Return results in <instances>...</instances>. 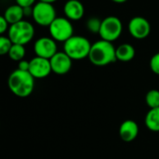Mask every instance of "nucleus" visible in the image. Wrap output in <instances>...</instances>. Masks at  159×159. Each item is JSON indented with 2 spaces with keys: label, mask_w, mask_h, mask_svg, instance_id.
Segmentation results:
<instances>
[{
  "label": "nucleus",
  "mask_w": 159,
  "mask_h": 159,
  "mask_svg": "<svg viewBox=\"0 0 159 159\" xmlns=\"http://www.w3.org/2000/svg\"><path fill=\"white\" fill-rule=\"evenodd\" d=\"M29 68H30V61L22 60L20 61H19L18 64V69L21 70V71H28L29 72Z\"/></svg>",
  "instance_id": "nucleus-24"
},
{
  "label": "nucleus",
  "mask_w": 159,
  "mask_h": 159,
  "mask_svg": "<svg viewBox=\"0 0 159 159\" xmlns=\"http://www.w3.org/2000/svg\"><path fill=\"white\" fill-rule=\"evenodd\" d=\"M111 1H113L115 3H117V4H123V3L127 2L128 0H111Z\"/></svg>",
  "instance_id": "nucleus-26"
},
{
  "label": "nucleus",
  "mask_w": 159,
  "mask_h": 159,
  "mask_svg": "<svg viewBox=\"0 0 159 159\" xmlns=\"http://www.w3.org/2000/svg\"><path fill=\"white\" fill-rule=\"evenodd\" d=\"M135 53L136 51L134 47L129 43L121 44L119 47L116 48V60L123 62H128L132 61L135 57Z\"/></svg>",
  "instance_id": "nucleus-15"
},
{
  "label": "nucleus",
  "mask_w": 159,
  "mask_h": 159,
  "mask_svg": "<svg viewBox=\"0 0 159 159\" xmlns=\"http://www.w3.org/2000/svg\"><path fill=\"white\" fill-rule=\"evenodd\" d=\"M34 35V28L33 24L27 20H20L9 26L7 36L13 44L25 46L28 44Z\"/></svg>",
  "instance_id": "nucleus-4"
},
{
  "label": "nucleus",
  "mask_w": 159,
  "mask_h": 159,
  "mask_svg": "<svg viewBox=\"0 0 159 159\" xmlns=\"http://www.w3.org/2000/svg\"><path fill=\"white\" fill-rule=\"evenodd\" d=\"M34 51L37 57L50 60L58 52L56 41L52 37H40L34 44Z\"/></svg>",
  "instance_id": "nucleus-9"
},
{
  "label": "nucleus",
  "mask_w": 159,
  "mask_h": 159,
  "mask_svg": "<svg viewBox=\"0 0 159 159\" xmlns=\"http://www.w3.org/2000/svg\"><path fill=\"white\" fill-rule=\"evenodd\" d=\"M48 31L50 37L55 41L63 43L74 35L73 24L66 17H57L48 26Z\"/></svg>",
  "instance_id": "nucleus-6"
},
{
  "label": "nucleus",
  "mask_w": 159,
  "mask_h": 159,
  "mask_svg": "<svg viewBox=\"0 0 159 159\" xmlns=\"http://www.w3.org/2000/svg\"><path fill=\"white\" fill-rule=\"evenodd\" d=\"M91 43L81 35H73L63 44V51L74 61H80L89 58Z\"/></svg>",
  "instance_id": "nucleus-3"
},
{
  "label": "nucleus",
  "mask_w": 159,
  "mask_h": 159,
  "mask_svg": "<svg viewBox=\"0 0 159 159\" xmlns=\"http://www.w3.org/2000/svg\"><path fill=\"white\" fill-rule=\"evenodd\" d=\"M145 126L154 132H159V107L150 109L145 116Z\"/></svg>",
  "instance_id": "nucleus-16"
},
{
  "label": "nucleus",
  "mask_w": 159,
  "mask_h": 159,
  "mask_svg": "<svg viewBox=\"0 0 159 159\" xmlns=\"http://www.w3.org/2000/svg\"><path fill=\"white\" fill-rule=\"evenodd\" d=\"M10 91L20 98H25L32 94L34 88V77L28 71L15 70L7 79Z\"/></svg>",
  "instance_id": "nucleus-1"
},
{
  "label": "nucleus",
  "mask_w": 159,
  "mask_h": 159,
  "mask_svg": "<svg viewBox=\"0 0 159 159\" xmlns=\"http://www.w3.org/2000/svg\"><path fill=\"white\" fill-rule=\"evenodd\" d=\"M102 20H100L99 18H95V17L90 18L87 20L86 27L90 33L99 34L100 29H101V25H102Z\"/></svg>",
  "instance_id": "nucleus-19"
},
{
  "label": "nucleus",
  "mask_w": 159,
  "mask_h": 159,
  "mask_svg": "<svg viewBox=\"0 0 159 159\" xmlns=\"http://www.w3.org/2000/svg\"><path fill=\"white\" fill-rule=\"evenodd\" d=\"M145 102L150 107V109L159 107V90L151 89L146 93Z\"/></svg>",
  "instance_id": "nucleus-18"
},
{
  "label": "nucleus",
  "mask_w": 159,
  "mask_h": 159,
  "mask_svg": "<svg viewBox=\"0 0 159 159\" xmlns=\"http://www.w3.org/2000/svg\"><path fill=\"white\" fill-rule=\"evenodd\" d=\"M150 68L153 73L159 75V52L156 53L150 60Z\"/></svg>",
  "instance_id": "nucleus-21"
},
{
  "label": "nucleus",
  "mask_w": 159,
  "mask_h": 159,
  "mask_svg": "<svg viewBox=\"0 0 159 159\" xmlns=\"http://www.w3.org/2000/svg\"><path fill=\"white\" fill-rule=\"evenodd\" d=\"M49 61L52 72L56 75H65L72 68L73 60L64 51H58Z\"/></svg>",
  "instance_id": "nucleus-11"
},
{
  "label": "nucleus",
  "mask_w": 159,
  "mask_h": 159,
  "mask_svg": "<svg viewBox=\"0 0 159 159\" xmlns=\"http://www.w3.org/2000/svg\"><path fill=\"white\" fill-rule=\"evenodd\" d=\"M89 59L96 66H106L117 61L116 48L111 42L102 39L96 41L91 45Z\"/></svg>",
  "instance_id": "nucleus-2"
},
{
  "label": "nucleus",
  "mask_w": 159,
  "mask_h": 159,
  "mask_svg": "<svg viewBox=\"0 0 159 159\" xmlns=\"http://www.w3.org/2000/svg\"><path fill=\"white\" fill-rule=\"evenodd\" d=\"M41 2H44V3H48V4H53L54 2H56L57 0H39Z\"/></svg>",
  "instance_id": "nucleus-25"
},
{
  "label": "nucleus",
  "mask_w": 159,
  "mask_h": 159,
  "mask_svg": "<svg viewBox=\"0 0 159 159\" xmlns=\"http://www.w3.org/2000/svg\"><path fill=\"white\" fill-rule=\"evenodd\" d=\"M63 13L70 20H79L85 14V7L79 0H68L64 4Z\"/></svg>",
  "instance_id": "nucleus-12"
},
{
  "label": "nucleus",
  "mask_w": 159,
  "mask_h": 159,
  "mask_svg": "<svg viewBox=\"0 0 159 159\" xmlns=\"http://www.w3.org/2000/svg\"><path fill=\"white\" fill-rule=\"evenodd\" d=\"M9 26H10V24L4 18V16H1L0 17V34H4L6 32H7L9 29Z\"/></svg>",
  "instance_id": "nucleus-22"
},
{
  "label": "nucleus",
  "mask_w": 159,
  "mask_h": 159,
  "mask_svg": "<svg viewBox=\"0 0 159 159\" xmlns=\"http://www.w3.org/2000/svg\"><path fill=\"white\" fill-rule=\"evenodd\" d=\"M3 16L7 20V22L12 25L23 20L24 10L22 7L19 6L18 4H14L6 8Z\"/></svg>",
  "instance_id": "nucleus-14"
},
{
  "label": "nucleus",
  "mask_w": 159,
  "mask_h": 159,
  "mask_svg": "<svg viewBox=\"0 0 159 159\" xmlns=\"http://www.w3.org/2000/svg\"><path fill=\"white\" fill-rule=\"evenodd\" d=\"M139 134V126L133 120H125L119 127V136L126 143L134 141Z\"/></svg>",
  "instance_id": "nucleus-13"
},
{
  "label": "nucleus",
  "mask_w": 159,
  "mask_h": 159,
  "mask_svg": "<svg viewBox=\"0 0 159 159\" xmlns=\"http://www.w3.org/2000/svg\"><path fill=\"white\" fill-rule=\"evenodd\" d=\"M13 43L12 41L9 39V37L7 36H4L2 35L0 37V54L1 55H6L8 54L11 47H12Z\"/></svg>",
  "instance_id": "nucleus-20"
},
{
  "label": "nucleus",
  "mask_w": 159,
  "mask_h": 159,
  "mask_svg": "<svg viewBox=\"0 0 159 159\" xmlns=\"http://www.w3.org/2000/svg\"><path fill=\"white\" fill-rule=\"evenodd\" d=\"M123 31V24L119 18L116 16H108L102 20L99 34L101 39L113 43L118 39Z\"/></svg>",
  "instance_id": "nucleus-5"
},
{
  "label": "nucleus",
  "mask_w": 159,
  "mask_h": 159,
  "mask_svg": "<svg viewBox=\"0 0 159 159\" xmlns=\"http://www.w3.org/2000/svg\"><path fill=\"white\" fill-rule=\"evenodd\" d=\"M129 32L133 38L142 40L149 36L151 33V24L145 18L136 16L129 22Z\"/></svg>",
  "instance_id": "nucleus-8"
},
{
  "label": "nucleus",
  "mask_w": 159,
  "mask_h": 159,
  "mask_svg": "<svg viewBox=\"0 0 159 159\" xmlns=\"http://www.w3.org/2000/svg\"><path fill=\"white\" fill-rule=\"evenodd\" d=\"M52 72L50 61L48 59L41 58L35 56L30 61V68L29 73L37 79H42L50 75Z\"/></svg>",
  "instance_id": "nucleus-10"
},
{
  "label": "nucleus",
  "mask_w": 159,
  "mask_h": 159,
  "mask_svg": "<svg viewBox=\"0 0 159 159\" xmlns=\"http://www.w3.org/2000/svg\"><path fill=\"white\" fill-rule=\"evenodd\" d=\"M35 3V0H16V4L22 7H33Z\"/></svg>",
  "instance_id": "nucleus-23"
},
{
  "label": "nucleus",
  "mask_w": 159,
  "mask_h": 159,
  "mask_svg": "<svg viewBox=\"0 0 159 159\" xmlns=\"http://www.w3.org/2000/svg\"><path fill=\"white\" fill-rule=\"evenodd\" d=\"M7 55L12 61H20L23 60V58L25 56V48L22 45L13 44Z\"/></svg>",
  "instance_id": "nucleus-17"
},
{
  "label": "nucleus",
  "mask_w": 159,
  "mask_h": 159,
  "mask_svg": "<svg viewBox=\"0 0 159 159\" xmlns=\"http://www.w3.org/2000/svg\"><path fill=\"white\" fill-rule=\"evenodd\" d=\"M32 17L40 26H49L56 17V10L52 4L38 1L33 7Z\"/></svg>",
  "instance_id": "nucleus-7"
}]
</instances>
